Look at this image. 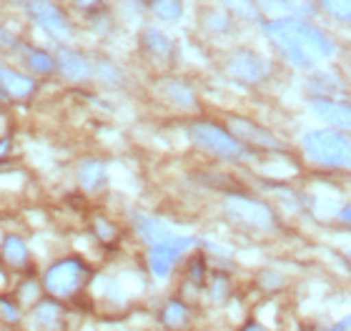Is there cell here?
Instances as JSON below:
<instances>
[{
	"instance_id": "obj_1",
	"label": "cell",
	"mask_w": 351,
	"mask_h": 331,
	"mask_svg": "<svg viewBox=\"0 0 351 331\" xmlns=\"http://www.w3.org/2000/svg\"><path fill=\"white\" fill-rule=\"evenodd\" d=\"M261 28L274 45V51L286 63L301 71H311L324 60L334 58L337 53L334 40L319 25L301 18H278V21L261 23Z\"/></svg>"
},
{
	"instance_id": "obj_2",
	"label": "cell",
	"mask_w": 351,
	"mask_h": 331,
	"mask_svg": "<svg viewBox=\"0 0 351 331\" xmlns=\"http://www.w3.org/2000/svg\"><path fill=\"white\" fill-rule=\"evenodd\" d=\"M306 161L331 171H351V138L337 128H314L301 136Z\"/></svg>"
},
{
	"instance_id": "obj_3",
	"label": "cell",
	"mask_w": 351,
	"mask_h": 331,
	"mask_svg": "<svg viewBox=\"0 0 351 331\" xmlns=\"http://www.w3.org/2000/svg\"><path fill=\"white\" fill-rule=\"evenodd\" d=\"M189 138L201 151L219 156V158H226V161H239V158L246 156V146L241 140L236 138L228 128H221L213 121H193L189 125Z\"/></svg>"
},
{
	"instance_id": "obj_4",
	"label": "cell",
	"mask_w": 351,
	"mask_h": 331,
	"mask_svg": "<svg viewBox=\"0 0 351 331\" xmlns=\"http://www.w3.org/2000/svg\"><path fill=\"white\" fill-rule=\"evenodd\" d=\"M88 279H90V266L78 256H68L45 269L43 286L56 299H68L75 291H81Z\"/></svg>"
},
{
	"instance_id": "obj_5",
	"label": "cell",
	"mask_w": 351,
	"mask_h": 331,
	"mask_svg": "<svg viewBox=\"0 0 351 331\" xmlns=\"http://www.w3.org/2000/svg\"><path fill=\"white\" fill-rule=\"evenodd\" d=\"M223 214L239 226L256 228V231H271L278 223L276 214L271 211L269 204L251 199V196H243V193H231V196L223 199Z\"/></svg>"
},
{
	"instance_id": "obj_6",
	"label": "cell",
	"mask_w": 351,
	"mask_h": 331,
	"mask_svg": "<svg viewBox=\"0 0 351 331\" xmlns=\"http://www.w3.org/2000/svg\"><path fill=\"white\" fill-rule=\"evenodd\" d=\"M15 3L30 15V21L36 23L38 28L45 30L56 40H68L73 36V25L68 21V15L53 0H15Z\"/></svg>"
},
{
	"instance_id": "obj_7",
	"label": "cell",
	"mask_w": 351,
	"mask_h": 331,
	"mask_svg": "<svg viewBox=\"0 0 351 331\" xmlns=\"http://www.w3.org/2000/svg\"><path fill=\"white\" fill-rule=\"evenodd\" d=\"M196 243V238L191 236H171L166 241L156 243V246H148V269L154 273L156 279H166L173 266L178 264V258L186 254Z\"/></svg>"
},
{
	"instance_id": "obj_8",
	"label": "cell",
	"mask_w": 351,
	"mask_h": 331,
	"mask_svg": "<svg viewBox=\"0 0 351 331\" xmlns=\"http://www.w3.org/2000/svg\"><path fill=\"white\" fill-rule=\"evenodd\" d=\"M226 73L243 86H256L271 73V63L256 51H234L226 63Z\"/></svg>"
},
{
	"instance_id": "obj_9",
	"label": "cell",
	"mask_w": 351,
	"mask_h": 331,
	"mask_svg": "<svg viewBox=\"0 0 351 331\" xmlns=\"http://www.w3.org/2000/svg\"><path fill=\"white\" fill-rule=\"evenodd\" d=\"M228 131L234 133L236 138L241 140L243 146L251 148H261V151H284L281 140L274 136L271 131H266L263 125L254 123L249 118L241 116H231L228 118Z\"/></svg>"
},
{
	"instance_id": "obj_10",
	"label": "cell",
	"mask_w": 351,
	"mask_h": 331,
	"mask_svg": "<svg viewBox=\"0 0 351 331\" xmlns=\"http://www.w3.org/2000/svg\"><path fill=\"white\" fill-rule=\"evenodd\" d=\"M311 110L316 118H322L324 123H329L337 131L351 133V103L337 101V98H311Z\"/></svg>"
},
{
	"instance_id": "obj_11",
	"label": "cell",
	"mask_w": 351,
	"mask_h": 331,
	"mask_svg": "<svg viewBox=\"0 0 351 331\" xmlns=\"http://www.w3.org/2000/svg\"><path fill=\"white\" fill-rule=\"evenodd\" d=\"M56 68H58V73L63 75L66 81H73V83L86 81V78H90V73H93V68H90L86 56L73 51V48H60V51L56 53Z\"/></svg>"
},
{
	"instance_id": "obj_12",
	"label": "cell",
	"mask_w": 351,
	"mask_h": 331,
	"mask_svg": "<svg viewBox=\"0 0 351 331\" xmlns=\"http://www.w3.org/2000/svg\"><path fill=\"white\" fill-rule=\"evenodd\" d=\"M131 223H133V231L138 234L141 241L148 243V246H156V243H161L173 236V231H171L161 219H154V216L131 214Z\"/></svg>"
},
{
	"instance_id": "obj_13",
	"label": "cell",
	"mask_w": 351,
	"mask_h": 331,
	"mask_svg": "<svg viewBox=\"0 0 351 331\" xmlns=\"http://www.w3.org/2000/svg\"><path fill=\"white\" fill-rule=\"evenodd\" d=\"M60 319H63V306L56 296H45V299H38L33 311H30V321L36 324V329L40 331H53L60 326Z\"/></svg>"
},
{
	"instance_id": "obj_14",
	"label": "cell",
	"mask_w": 351,
	"mask_h": 331,
	"mask_svg": "<svg viewBox=\"0 0 351 331\" xmlns=\"http://www.w3.org/2000/svg\"><path fill=\"white\" fill-rule=\"evenodd\" d=\"M0 90L10 98H18V101H25L36 93V81L25 73H18L13 68L0 66Z\"/></svg>"
},
{
	"instance_id": "obj_15",
	"label": "cell",
	"mask_w": 351,
	"mask_h": 331,
	"mask_svg": "<svg viewBox=\"0 0 351 331\" xmlns=\"http://www.w3.org/2000/svg\"><path fill=\"white\" fill-rule=\"evenodd\" d=\"M106 178H108V166L101 158H83L78 163V184H81L83 191L93 193L103 188Z\"/></svg>"
},
{
	"instance_id": "obj_16",
	"label": "cell",
	"mask_w": 351,
	"mask_h": 331,
	"mask_svg": "<svg viewBox=\"0 0 351 331\" xmlns=\"http://www.w3.org/2000/svg\"><path fill=\"white\" fill-rule=\"evenodd\" d=\"M163 93H166L171 103L181 106V108H196L198 106L196 90L191 88V83L181 81V78H166L163 81Z\"/></svg>"
},
{
	"instance_id": "obj_17",
	"label": "cell",
	"mask_w": 351,
	"mask_h": 331,
	"mask_svg": "<svg viewBox=\"0 0 351 331\" xmlns=\"http://www.w3.org/2000/svg\"><path fill=\"white\" fill-rule=\"evenodd\" d=\"M141 45H143V51L151 53L154 58H169L171 53H173V40L158 28L141 30Z\"/></svg>"
},
{
	"instance_id": "obj_18",
	"label": "cell",
	"mask_w": 351,
	"mask_h": 331,
	"mask_svg": "<svg viewBox=\"0 0 351 331\" xmlns=\"http://www.w3.org/2000/svg\"><path fill=\"white\" fill-rule=\"evenodd\" d=\"M0 256L5 258L10 266H25L30 256L25 238H21L18 234H8L5 238L0 241Z\"/></svg>"
},
{
	"instance_id": "obj_19",
	"label": "cell",
	"mask_w": 351,
	"mask_h": 331,
	"mask_svg": "<svg viewBox=\"0 0 351 331\" xmlns=\"http://www.w3.org/2000/svg\"><path fill=\"white\" fill-rule=\"evenodd\" d=\"M189 317H191L189 306L183 302H178V299H171L161 311V321H163V326H169V329H181V326H186Z\"/></svg>"
},
{
	"instance_id": "obj_20",
	"label": "cell",
	"mask_w": 351,
	"mask_h": 331,
	"mask_svg": "<svg viewBox=\"0 0 351 331\" xmlns=\"http://www.w3.org/2000/svg\"><path fill=\"white\" fill-rule=\"evenodd\" d=\"M25 63L38 75H51L53 71H58L56 68V56L40 51V48H25Z\"/></svg>"
},
{
	"instance_id": "obj_21",
	"label": "cell",
	"mask_w": 351,
	"mask_h": 331,
	"mask_svg": "<svg viewBox=\"0 0 351 331\" xmlns=\"http://www.w3.org/2000/svg\"><path fill=\"white\" fill-rule=\"evenodd\" d=\"M148 8H151V13H154L158 21H166V23L181 21V15H183L181 0H148Z\"/></svg>"
},
{
	"instance_id": "obj_22",
	"label": "cell",
	"mask_w": 351,
	"mask_h": 331,
	"mask_svg": "<svg viewBox=\"0 0 351 331\" xmlns=\"http://www.w3.org/2000/svg\"><path fill=\"white\" fill-rule=\"evenodd\" d=\"M223 3V10H228L231 15H239L243 21H261V8H258L256 0H221Z\"/></svg>"
},
{
	"instance_id": "obj_23",
	"label": "cell",
	"mask_w": 351,
	"mask_h": 331,
	"mask_svg": "<svg viewBox=\"0 0 351 331\" xmlns=\"http://www.w3.org/2000/svg\"><path fill=\"white\" fill-rule=\"evenodd\" d=\"M256 3L261 8V13L271 15L274 21H278V18H299L296 15L299 8L293 5V0H256Z\"/></svg>"
},
{
	"instance_id": "obj_24",
	"label": "cell",
	"mask_w": 351,
	"mask_h": 331,
	"mask_svg": "<svg viewBox=\"0 0 351 331\" xmlns=\"http://www.w3.org/2000/svg\"><path fill=\"white\" fill-rule=\"evenodd\" d=\"M319 8L337 23L351 25V0H319Z\"/></svg>"
},
{
	"instance_id": "obj_25",
	"label": "cell",
	"mask_w": 351,
	"mask_h": 331,
	"mask_svg": "<svg viewBox=\"0 0 351 331\" xmlns=\"http://www.w3.org/2000/svg\"><path fill=\"white\" fill-rule=\"evenodd\" d=\"M231 15L228 10H208L206 13V28L213 30V33H228L231 30Z\"/></svg>"
},
{
	"instance_id": "obj_26",
	"label": "cell",
	"mask_w": 351,
	"mask_h": 331,
	"mask_svg": "<svg viewBox=\"0 0 351 331\" xmlns=\"http://www.w3.org/2000/svg\"><path fill=\"white\" fill-rule=\"evenodd\" d=\"M228 289H231V284H228L226 276H223V273H216L211 279V284H208V296H211L216 304H223L228 296Z\"/></svg>"
},
{
	"instance_id": "obj_27",
	"label": "cell",
	"mask_w": 351,
	"mask_h": 331,
	"mask_svg": "<svg viewBox=\"0 0 351 331\" xmlns=\"http://www.w3.org/2000/svg\"><path fill=\"white\" fill-rule=\"evenodd\" d=\"M95 73L101 75L106 83H113V86H121V83H123V73H121L110 60H98V63H95Z\"/></svg>"
},
{
	"instance_id": "obj_28",
	"label": "cell",
	"mask_w": 351,
	"mask_h": 331,
	"mask_svg": "<svg viewBox=\"0 0 351 331\" xmlns=\"http://www.w3.org/2000/svg\"><path fill=\"white\" fill-rule=\"evenodd\" d=\"M93 228H95V234H98V238H101V241H113V238H116V226H113V223H110V221H106V219H98L93 223Z\"/></svg>"
},
{
	"instance_id": "obj_29",
	"label": "cell",
	"mask_w": 351,
	"mask_h": 331,
	"mask_svg": "<svg viewBox=\"0 0 351 331\" xmlns=\"http://www.w3.org/2000/svg\"><path fill=\"white\" fill-rule=\"evenodd\" d=\"M0 317L5 319L8 324H15L21 314H18V309H15L13 302H8V299H0Z\"/></svg>"
},
{
	"instance_id": "obj_30",
	"label": "cell",
	"mask_w": 351,
	"mask_h": 331,
	"mask_svg": "<svg viewBox=\"0 0 351 331\" xmlns=\"http://www.w3.org/2000/svg\"><path fill=\"white\" fill-rule=\"evenodd\" d=\"M0 45H8V48H18V38L13 33H8L5 28H0Z\"/></svg>"
},
{
	"instance_id": "obj_31",
	"label": "cell",
	"mask_w": 351,
	"mask_h": 331,
	"mask_svg": "<svg viewBox=\"0 0 351 331\" xmlns=\"http://www.w3.org/2000/svg\"><path fill=\"white\" fill-rule=\"evenodd\" d=\"M73 3L81 8V10H95V8L103 5V0H73Z\"/></svg>"
},
{
	"instance_id": "obj_32",
	"label": "cell",
	"mask_w": 351,
	"mask_h": 331,
	"mask_svg": "<svg viewBox=\"0 0 351 331\" xmlns=\"http://www.w3.org/2000/svg\"><path fill=\"white\" fill-rule=\"evenodd\" d=\"M10 151H13V140H10V138H0V158H5Z\"/></svg>"
},
{
	"instance_id": "obj_33",
	"label": "cell",
	"mask_w": 351,
	"mask_h": 331,
	"mask_svg": "<svg viewBox=\"0 0 351 331\" xmlns=\"http://www.w3.org/2000/svg\"><path fill=\"white\" fill-rule=\"evenodd\" d=\"M329 331H351V317H344L339 324H334Z\"/></svg>"
},
{
	"instance_id": "obj_34",
	"label": "cell",
	"mask_w": 351,
	"mask_h": 331,
	"mask_svg": "<svg viewBox=\"0 0 351 331\" xmlns=\"http://www.w3.org/2000/svg\"><path fill=\"white\" fill-rule=\"evenodd\" d=\"M339 219L344 221V223H351V204H346V206L339 211Z\"/></svg>"
},
{
	"instance_id": "obj_35",
	"label": "cell",
	"mask_w": 351,
	"mask_h": 331,
	"mask_svg": "<svg viewBox=\"0 0 351 331\" xmlns=\"http://www.w3.org/2000/svg\"><path fill=\"white\" fill-rule=\"evenodd\" d=\"M241 331H266V329H263V326L258 324V321H246Z\"/></svg>"
}]
</instances>
